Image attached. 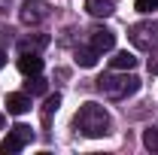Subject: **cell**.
Returning a JSON list of instances; mask_svg holds the SVG:
<instances>
[{
    "label": "cell",
    "instance_id": "1",
    "mask_svg": "<svg viewBox=\"0 0 158 155\" xmlns=\"http://www.w3.org/2000/svg\"><path fill=\"white\" fill-rule=\"evenodd\" d=\"M73 128H76L82 137H106L110 134V113H106L100 103L88 100V103L79 107L76 119H73Z\"/></svg>",
    "mask_w": 158,
    "mask_h": 155
},
{
    "label": "cell",
    "instance_id": "2",
    "mask_svg": "<svg viewBox=\"0 0 158 155\" xmlns=\"http://www.w3.org/2000/svg\"><path fill=\"white\" fill-rule=\"evenodd\" d=\"M98 91H103V97H110V100H128L131 94L140 91V79L131 70L106 73V76L98 79Z\"/></svg>",
    "mask_w": 158,
    "mask_h": 155
},
{
    "label": "cell",
    "instance_id": "3",
    "mask_svg": "<svg viewBox=\"0 0 158 155\" xmlns=\"http://www.w3.org/2000/svg\"><path fill=\"white\" fill-rule=\"evenodd\" d=\"M131 43L143 49V52H152L158 49V21H137V24H131Z\"/></svg>",
    "mask_w": 158,
    "mask_h": 155
},
{
    "label": "cell",
    "instance_id": "4",
    "mask_svg": "<svg viewBox=\"0 0 158 155\" xmlns=\"http://www.w3.org/2000/svg\"><path fill=\"white\" fill-rule=\"evenodd\" d=\"M27 143H34V128H31V125H12L9 134L3 137V143H0V152L3 155H15V152H21Z\"/></svg>",
    "mask_w": 158,
    "mask_h": 155
},
{
    "label": "cell",
    "instance_id": "5",
    "mask_svg": "<svg viewBox=\"0 0 158 155\" xmlns=\"http://www.w3.org/2000/svg\"><path fill=\"white\" fill-rule=\"evenodd\" d=\"M49 12H52L49 0H24L19 6V19H21V24H27V27L43 24V21L49 19Z\"/></svg>",
    "mask_w": 158,
    "mask_h": 155
},
{
    "label": "cell",
    "instance_id": "6",
    "mask_svg": "<svg viewBox=\"0 0 158 155\" xmlns=\"http://www.w3.org/2000/svg\"><path fill=\"white\" fill-rule=\"evenodd\" d=\"M113 46H116V34H113L110 27H94V31H91V49H94L98 55L110 52Z\"/></svg>",
    "mask_w": 158,
    "mask_h": 155
},
{
    "label": "cell",
    "instance_id": "7",
    "mask_svg": "<svg viewBox=\"0 0 158 155\" xmlns=\"http://www.w3.org/2000/svg\"><path fill=\"white\" fill-rule=\"evenodd\" d=\"M31 110V97L21 94V91H12V94H6V113H12V116H24Z\"/></svg>",
    "mask_w": 158,
    "mask_h": 155
},
{
    "label": "cell",
    "instance_id": "8",
    "mask_svg": "<svg viewBox=\"0 0 158 155\" xmlns=\"http://www.w3.org/2000/svg\"><path fill=\"white\" fill-rule=\"evenodd\" d=\"M19 70L24 73V76H37L40 70H43V58H40L37 52H21V58H19Z\"/></svg>",
    "mask_w": 158,
    "mask_h": 155
},
{
    "label": "cell",
    "instance_id": "9",
    "mask_svg": "<svg viewBox=\"0 0 158 155\" xmlns=\"http://www.w3.org/2000/svg\"><path fill=\"white\" fill-rule=\"evenodd\" d=\"M118 6V0H85V9L94 15V19H106V15H113Z\"/></svg>",
    "mask_w": 158,
    "mask_h": 155
},
{
    "label": "cell",
    "instance_id": "10",
    "mask_svg": "<svg viewBox=\"0 0 158 155\" xmlns=\"http://www.w3.org/2000/svg\"><path fill=\"white\" fill-rule=\"evenodd\" d=\"M46 46H49V37H46V34L19 40V52H40V49H46Z\"/></svg>",
    "mask_w": 158,
    "mask_h": 155
},
{
    "label": "cell",
    "instance_id": "11",
    "mask_svg": "<svg viewBox=\"0 0 158 155\" xmlns=\"http://www.w3.org/2000/svg\"><path fill=\"white\" fill-rule=\"evenodd\" d=\"M110 67H113V70H134V67H137V58H134L131 52H116V55L110 58Z\"/></svg>",
    "mask_w": 158,
    "mask_h": 155
},
{
    "label": "cell",
    "instance_id": "12",
    "mask_svg": "<svg viewBox=\"0 0 158 155\" xmlns=\"http://www.w3.org/2000/svg\"><path fill=\"white\" fill-rule=\"evenodd\" d=\"M76 64L79 67H85V70H91L94 64H98V52L88 46V49H76Z\"/></svg>",
    "mask_w": 158,
    "mask_h": 155
},
{
    "label": "cell",
    "instance_id": "13",
    "mask_svg": "<svg viewBox=\"0 0 158 155\" xmlns=\"http://www.w3.org/2000/svg\"><path fill=\"white\" fill-rule=\"evenodd\" d=\"M46 88H49V85H46V79L40 76H27V82H24V91H27V94H46Z\"/></svg>",
    "mask_w": 158,
    "mask_h": 155
},
{
    "label": "cell",
    "instance_id": "14",
    "mask_svg": "<svg viewBox=\"0 0 158 155\" xmlns=\"http://www.w3.org/2000/svg\"><path fill=\"white\" fill-rule=\"evenodd\" d=\"M58 107H61V94L46 97V107H43V122H46V125L52 122V113H58Z\"/></svg>",
    "mask_w": 158,
    "mask_h": 155
},
{
    "label": "cell",
    "instance_id": "15",
    "mask_svg": "<svg viewBox=\"0 0 158 155\" xmlns=\"http://www.w3.org/2000/svg\"><path fill=\"white\" fill-rule=\"evenodd\" d=\"M143 146H146V149H152V152H158V128L143 131Z\"/></svg>",
    "mask_w": 158,
    "mask_h": 155
},
{
    "label": "cell",
    "instance_id": "16",
    "mask_svg": "<svg viewBox=\"0 0 158 155\" xmlns=\"http://www.w3.org/2000/svg\"><path fill=\"white\" fill-rule=\"evenodd\" d=\"M137 12H155L158 9V0H134Z\"/></svg>",
    "mask_w": 158,
    "mask_h": 155
},
{
    "label": "cell",
    "instance_id": "17",
    "mask_svg": "<svg viewBox=\"0 0 158 155\" xmlns=\"http://www.w3.org/2000/svg\"><path fill=\"white\" fill-rule=\"evenodd\" d=\"M149 73L158 76V55H155V58H149Z\"/></svg>",
    "mask_w": 158,
    "mask_h": 155
},
{
    "label": "cell",
    "instance_id": "18",
    "mask_svg": "<svg viewBox=\"0 0 158 155\" xmlns=\"http://www.w3.org/2000/svg\"><path fill=\"white\" fill-rule=\"evenodd\" d=\"M3 128H6V116L0 113V131H3Z\"/></svg>",
    "mask_w": 158,
    "mask_h": 155
},
{
    "label": "cell",
    "instance_id": "19",
    "mask_svg": "<svg viewBox=\"0 0 158 155\" xmlns=\"http://www.w3.org/2000/svg\"><path fill=\"white\" fill-rule=\"evenodd\" d=\"M3 64H6V55H3V52H0V67H3Z\"/></svg>",
    "mask_w": 158,
    "mask_h": 155
}]
</instances>
